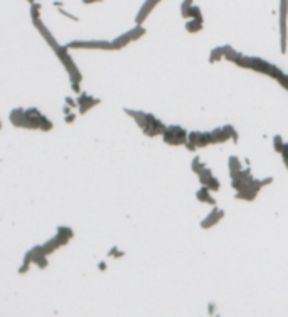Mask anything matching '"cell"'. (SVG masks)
Here are the masks:
<instances>
[{
    "label": "cell",
    "instance_id": "cell-1",
    "mask_svg": "<svg viewBox=\"0 0 288 317\" xmlns=\"http://www.w3.org/2000/svg\"><path fill=\"white\" fill-rule=\"evenodd\" d=\"M32 22H34L35 29L41 32L42 37L46 39V42L52 47V51L56 52L57 57L61 59V62L64 64V68L68 69V73L71 76V81H73V83H81V73H79V69L76 68V64H74L73 59H71V56L68 54V47H66V46H59V44H57V41L54 39V35H52L49 32V29H47L46 25L42 24L41 19L32 20Z\"/></svg>",
    "mask_w": 288,
    "mask_h": 317
},
{
    "label": "cell",
    "instance_id": "cell-2",
    "mask_svg": "<svg viewBox=\"0 0 288 317\" xmlns=\"http://www.w3.org/2000/svg\"><path fill=\"white\" fill-rule=\"evenodd\" d=\"M162 137L163 140L170 145H182V144H187L189 140V133L180 127H167Z\"/></svg>",
    "mask_w": 288,
    "mask_h": 317
},
{
    "label": "cell",
    "instance_id": "cell-3",
    "mask_svg": "<svg viewBox=\"0 0 288 317\" xmlns=\"http://www.w3.org/2000/svg\"><path fill=\"white\" fill-rule=\"evenodd\" d=\"M145 32H147V30L142 27V25H135V27L132 29V30H128V32L122 34V35H118V37L113 41L115 51H117V49H123L125 46H128V44H130L132 41H137V39H140L142 35H145Z\"/></svg>",
    "mask_w": 288,
    "mask_h": 317
},
{
    "label": "cell",
    "instance_id": "cell-4",
    "mask_svg": "<svg viewBox=\"0 0 288 317\" xmlns=\"http://www.w3.org/2000/svg\"><path fill=\"white\" fill-rule=\"evenodd\" d=\"M68 49H103V51H115L113 42L108 41H73L66 44Z\"/></svg>",
    "mask_w": 288,
    "mask_h": 317
},
{
    "label": "cell",
    "instance_id": "cell-5",
    "mask_svg": "<svg viewBox=\"0 0 288 317\" xmlns=\"http://www.w3.org/2000/svg\"><path fill=\"white\" fill-rule=\"evenodd\" d=\"M287 15H288V0H280V35H282V52L287 51Z\"/></svg>",
    "mask_w": 288,
    "mask_h": 317
},
{
    "label": "cell",
    "instance_id": "cell-6",
    "mask_svg": "<svg viewBox=\"0 0 288 317\" xmlns=\"http://www.w3.org/2000/svg\"><path fill=\"white\" fill-rule=\"evenodd\" d=\"M199 179H201V184L206 186L207 189L211 191H219V181L212 176V172L209 169H204V171L199 174Z\"/></svg>",
    "mask_w": 288,
    "mask_h": 317
},
{
    "label": "cell",
    "instance_id": "cell-7",
    "mask_svg": "<svg viewBox=\"0 0 288 317\" xmlns=\"http://www.w3.org/2000/svg\"><path fill=\"white\" fill-rule=\"evenodd\" d=\"M160 2V0H147V2L144 3V7L140 8V12H139V15H137V25H142L144 24V20L147 19L150 12L153 10L155 5Z\"/></svg>",
    "mask_w": 288,
    "mask_h": 317
},
{
    "label": "cell",
    "instance_id": "cell-8",
    "mask_svg": "<svg viewBox=\"0 0 288 317\" xmlns=\"http://www.w3.org/2000/svg\"><path fill=\"white\" fill-rule=\"evenodd\" d=\"M98 103H100V100H96V98L86 95V93H81V96H79V100H78V105H79L81 113H86L88 110L93 108V106H96Z\"/></svg>",
    "mask_w": 288,
    "mask_h": 317
},
{
    "label": "cell",
    "instance_id": "cell-9",
    "mask_svg": "<svg viewBox=\"0 0 288 317\" xmlns=\"http://www.w3.org/2000/svg\"><path fill=\"white\" fill-rule=\"evenodd\" d=\"M224 216V213H223V209H219V208H214V209H212V211H211V214H209V216H207L206 218V220H204L202 221V228H211L212 225H216V223H218L219 220H221V218H223Z\"/></svg>",
    "mask_w": 288,
    "mask_h": 317
},
{
    "label": "cell",
    "instance_id": "cell-10",
    "mask_svg": "<svg viewBox=\"0 0 288 317\" xmlns=\"http://www.w3.org/2000/svg\"><path fill=\"white\" fill-rule=\"evenodd\" d=\"M197 199L207 204H216V201L211 198V189H207L206 186H202V189L197 191Z\"/></svg>",
    "mask_w": 288,
    "mask_h": 317
},
{
    "label": "cell",
    "instance_id": "cell-11",
    "mask_svg": "<svg viewBox=\"0 0 288 317\" xmlns=\"http://www.w3.org/2000/svg\"><path fill=\"white\" fill-rule=\"evenodd\" d=\"M202 19H189V22L185 24V29L189 30V32H199V30H202Z\"/></svg>",
    "mask_w": 288,
    "mask_h": 317
},
{
    "label": "cell",
    "instance_id": "cell-12",
    "mask_svg": "<svg viewBox=\"0 0 288 317\" xmlns=\"http://www.w3.org/2000/svg\"><path fill=\"white\" fill-rule=\"evenodd\" d=\"M223 57H224L223 47H216V49H212L209 61H211V62H214V61H219V59H223Z\"/></svg>",
    "mask_w": 288,
    "mask_h": 317
},
{
    "label": "cell",
    "instance_id": "cell-13",
    "mask_svg": "<svg viewBox=\"0 0 288 317\" xmlns=\"http://www.w3.org/2000/svg\"><path fill=\"white\" fill-rule=\"evenodd\" d=\"M192 7V0H184L182 2V7H180V12H182V17L185 19V15H187L189 8Z\"/></svg>",
    "mask_w": 288,
    "mask_h": 317
},
{
    "label": "cell",
    "instance_id": "cell-14",
    "mask_svg": "<svg viewBox=\"0 0 288 317\" xmlns=\"http://www.w3.org/2000/svg\"><path fill=\"white\" fill-rule=\"evenodd\" d=\"M192 169H194V172H196V174H201L204 171V164H201V160H199V159H194Z\"/></svg>",
    "mask_w": 288,
    "mask_h": 317
},
{
    "label": "cell",
    "instance_id": "cell-15",
    "mask_svg": "<svg viewBox=\"0 0 288 317\" xmlns=\"http://www.w3.org/2000/svg\"><path fill=\"white\" fill-rule=\"evenodd\" d=\"M283 147H285V144H283L282 137H280V135H277V137H275V150H277V152H280V154H282Z\"/></svg>",
    "mask_w": 288,
    "mask_h": 317
},
{
    "label": "cell",
    "instance_id": "cell-16",
    "mask_svg": "<svg viewBox=\"0 0 288 317\" xmlns=\"http://www.w3.org/2000/svg\"><path fill=\"white\" fill-rule=\"evenodd\" d=\"M282 157H283V162H285V166L288 167V144H285V147H283Z\"/></svg>",
    "mask_w": 288,
    "mask_h": 317
},
{
    "label": "cell",
    "instance_id": "cell-17",
    "mask_svg": "<svg viewBox=\"0 0 288 317\" xmlns=\"http://www.w3.org/2000/svg\"><path fill=\"white\" fill-rule=\"evenodd\" d=\"M98 2H103V0H83V3H98Z\"/></svg>",
    "mask_w": 288,
    "mask_h": 317
},
{
    "label": "cell",
    "instance_id": "cell-18",
    "mask_svg": "<svg viewBox=\"0 0 288 317\" xmlns=\"http://www.w3.org/2000/svg\"><path fill=\"white\" fill-rule=\"evenodd\" d=\"M74 120V115H69V117H66V122H73Z\"/></svg>",
    "mask_w": 288,
    "mask_h": 317
},
{
    "label": "cell",
    "instance_id": "cell-19",
    "mask_svg": "<svg viewBox=\"0 0 288 317\" xmlns=\"http://www.w3.org/2000/svg\"><path fill=\"white\" fill-rule=\"evenodd\" d=\"M29 2H30V3H34V0H29Z\"/></svg>",
    "mask_w": 288,
    "mask_h": 317
}]
</instances>
